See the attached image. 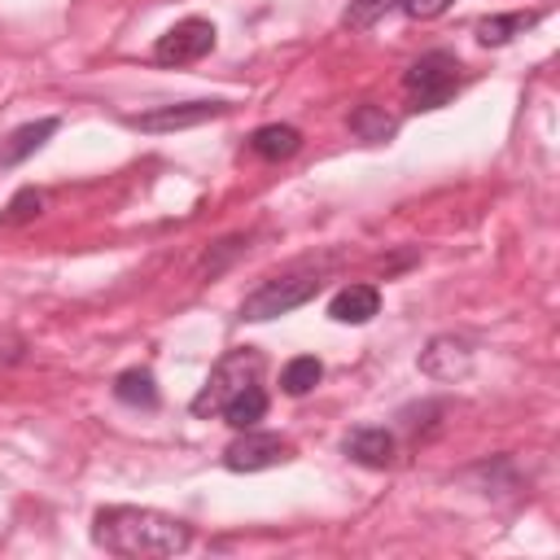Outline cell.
<instances>
[{"label":"cell","instance_id":"cell-1","mask_svg":"<svg viewBox=\"0 0 560 560\" xmlns=\"http://www.w3.org/2000/svg\"><path fill=\"white\" fill-rule=\"evenodd\" d=\"M92 542L105 547L109 556H131V560L179 556L192 542V525L171 516V512H158V508L114 503V508H101L92 516Z\"/></svg>","mask_w":560,"mask_h":560},{"label":"cell","instance_id":"cell-2","mask_svg":"<svg viewBox=\"0 0 560 560\" xmlns=\"http://www.w3.org/2000/svg\"><path fill=\"white\" fill-rule=\"evenodd\" d=\"M324 284V267H293V271H280L271 280H262L254 293H245L241 302V319L245 324H267L276 315H289L298 306H306Z\"/></svg>","mask_w":560,"mask_h":560},{"label":"cell","instance_id":"cell-3","mask_svg":"<svg viewBox=\"0 0 560 560\" xmlns=\"http://www.w3.org/2000/svg\"><path fill=\"white\" fill-rule=\"evenodd\" d=\"M459 83H464V66L451 48H433L402 70V92L411 109H442L459 92Z\"/></svg>","mask_w":560,"mask_h":560},{"label":"cell","instance_id":"cell-4","mask_svg":"<svg viewBox=\"0 0 560 560\" xmlns=\"http://www.w3.org/2000/svg\"><path fill=\"white\" fill-rule=\"evenodd\" d=\"M258 372H262V354H258V350H249V346L228 350V354L210 368L206 385L197 389V398H192V416H210V411H219L236 389L254 385V381H258Z\"/></svg>","mask_w":560,"mask_h":560},{"label":"cell","instance_id":"cell-5","mask_svg":"<svg viewBox=\"0 0 560 560\" xmlns=\"http://www.w3.org/2000/svg\"><path fill=\"white\" fill-rule=\"evenodd\" d=\"M284 459H293V442L280 433H258V429H241V438L228 442V451H223V464L232 472H262Z\"/></svg>","mask_w":560,"mask_h":560},{"label":"cell","instance_id":"cell-6","mask_svg":"<svg viewBox=\"0 0 560 560\" xmlns=\"http://www.w3.org/2000/svg\"><path fill=\"white\" fill-rule=\"evenodd\" d=\"M210 48H214V22H206V18H184V22H175L166 35H158L153 61H158V66H188V61H201Z\"/></svg>","mask_w":560,"mask_h":560},{"label":"cell","instance_id":"cell-7","mask_svg":"<svg viewBox=\"0 0 560 560\" xmlns=\"http://www.w3.org/2000/svg\"><path fill=\"white\" fill-rule=\"evenodd\" d=\"M232 105L228 101H179V105H158V109H144V114H131L127 122L149 131V136H162V131H184V127H201L210 118H223Z\"/></svg>","mask_w":560,"mask_h":560},{"label":"cell","instance_id":"cell-8","mask_svg":"<svg viewBox=\"0 0 560 560\" xmlns=\"http://www.w3.org/2000/svg\"><path fill=\"white\" fill-rule=\"evenodd\" d=\"M472 368V346L464 337H433L424 350H420V372L433 376V381H459L468 376Z\"/></svg>","mask_w":560,"mask_h":560},{"label":"cell","instance_id":"cell-9","mask_svg":"<svg viewBox=\"0 0 560 560\" xmlns=\"http://www.w3.org/2000/svg\"><path fill=\"white\" fill-rule=\"evenodd\" d=\"M346 455L363 468H389L398 455V442L385 424H359L354 433H346Z\"/></svg>","mask_w":560,"mask_h":560},{"label":"cell","instance_id":"cell-10","mask_svg":"<svg viewBox=\"0 0 560 560\" xmlns=\"http://www.w3.org/2000/svg\"><path fill=\"white\" fill-rule=\"evenodd\" d=\"M376 311H381V289L376 284H346L328 302V315L337 324H368Z\"/></svg>","mask_w":560,"mask_h":560},{"label":"cell","instance_id":"cell-11","mask_svg":"<svg viewBox=\"0 0 560 560\" xmlns=\"http://www.w3.org/2000/svg\"><path fill=\"white\" fill-rule=\"evenodd\" d=\"M57 131V118H35V122H22L13 127L4 140H0V166H18L26 162L35 149H44V140Z\"/></svg>","mask_w":560,"mask_h":560},{"label":"cell","instance_id":"cell-12","mask_svg":"<svg viewBox=\"0 0 560 560\" xmlns=\"http://www.w3.org/2000/svg\"><path fill=\"white\" fill-rule=\"evenodd\" d=\"M302 149V131L289 127V122H262L254 136H249V153L262 158V162H284Z\"/></svg>","mask_w":560,"mask_h":560},{"label":"cell","instance_id":"cell-13","mask_svg":"<svg viewBox=\"0 0 560 560\" xmlns=\"http://www.w3.org/2000/svg\"><path fill=\"white\" fill-rule=\"evenodd\" d=\"M219 416L241 433V429H258V420L267 416V394H262V385L254 381V385H245V389H236L223 407H219Z\"/></svg>","mask_w":560,"mask_h":560},{"label":"cell","instance_id":"cell-14","mask_svg":"<svg viewBox=\"0 0 560 560\" xmlns=\"http://www.w3.org/2000/svg\"><path fill=\"white\" fill-rule=\"evenodd\" d=\"M114 398L127 402V407L153 411V407H158V381H153V372H149V368H127V372H118V376H114Z\"/></svg>","mask_w":560,"mask_h":560},{"label":"cell","instance_id":"cell-15","mask_svg":"<svg viewBox=\"0 0 560 560\" xmlns=\"http://www.w3.org/2000/svg\"><path fill=\"white\" fill-rule=\"evenodd\" d=\"M538 18H542V13H494V18H481V22H477V39H481L486 48H499V44L525 35L529 26H538Z\"/></svg>","mask_w":560,"mask_h":560},{"label":"cell","instance_id":"cell-16","mask_svg":"<svg viewBox=\"0 0 560 560\" xmlns=\"http://www.w3.org/2000/svg\"><path fill=\"white\" fill-rule=\"evenodd\" d=\"M350 131L359 136V140H368V144H385L394 131H398V118L394 114H385V105H359V109H350Z\"/></svg>","mask_w":560,"mask_h":560},{"label":"cell","instance_id":"cell-17","mask_svg":"<svg viewBox=\"0 0 560 560\" xmlns=\"http://www.w3.org/2000/svg\"><path fill=\"white\" fill-rule=\"evenodd\" d=\"M319 376H324V363H319L315 354H298V359H289V363L280 368V389H284L289 398H302V394H311V389L319 385Z\"/></svg>","mask_w":560,"mask_h":560},{"label":"cell","instance_id":"cell-18","mask_svg":"<svg viewBox=\"0 0 560 560\" xmlns=\"http://www.w3.org/2000/svg\"><path fill=\"white\" fill-rule=\"evenodd\" d=\"M389 9H398V0H350L346 13H341V26H346V31H368V26H376Z\"/></svg>","mask_w":560,"mask_h":560},{"label":"cell","instance_id":"cell-19","mask_svg":"<svg viewBox=\"0 0 560 560\" xmlns=\"http://www.w3.org/2000/svg\"><path fill=\"white\" fill-rule=\"evenodd\" d=\"M39 210H44V192H39V188H18V192L9 197L0 223H4V228H18V223H31Z\"/></svg>","mask_w":560,"mask_h":560},{"label":"cell","instance_id":"cell-20","mask_svg":"<svg viewBox=\"0 0 560 560\" xmlns=\"http://www.w3.org/2000/svg\"><path fill=\"white\" fill-rule=\"evenodd\" d=\"M241 245H245V236H228V241H219V245H210L197 271H201V276H219V271L228 267V258H232V254H241Z\"/></svg>","mask_w":560,"mask_h":560},{"label":"cell","instance_id":"cell-21","mask_svg":"<svg viewBox=\"0 0 560 560\" xmlns=\"http://www.w3.org/2000/svg\"><path fill=\"white\" fill-rule=\"evenodd\" d=\"M455 0H398V9L407 13V18H416V22H429V18H438V13H446Z\"/></svg>","mask_w":560,"mask_h":560}]
</instances>
